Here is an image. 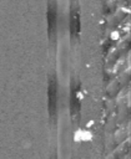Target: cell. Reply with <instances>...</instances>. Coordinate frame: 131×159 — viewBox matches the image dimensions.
I'll return each instance as SVG.
<instances>
[{
    "label": "cell",
    "instance_id": "obj_1",
    "mask_svg": "<svg viewBox=\"0 0 131 159\" xmlns=\"http://www.w3.org/2000/svg\"><path fill=\"white\" fill-rule=\"evenodd\" d=\"M57 97H59V83L56 75H50L47 80V112L49 118L55 123L57 118Z\"/></svg>",
    "mask_w": 131,
    "mask_h": 159
},
{
    "label": "cell",
    "instance_id": "obj_2",
    "mask_svg": "<svg viewBox=\"0 0 131 159\" xmlns=\"http://www.w3.org/2000/svg\"><path fill=\"white\" fill-rule=\"evenodd\" d=\"M81 113V83L76 80H71L70 84V116L74 122H77Z\"/></svg>",
    "mask_w": 131,
    "mask_h": 159
},
{
    "label": "cell",
    "instance_id": "obj_3",
    "mask_svg": "<svg viewBox=\"0 0 131 159\" xmlns=\"http://www.w3.org/2000/svg\"><path fill=\"white\" fill-rule=\"evenodd\" d=\"M69 32L70 37L76 41L80 37L81 32V14L80 6L77 1H72L70 5V14H69Z\"/></svg>",
    "mask_w": 131,
    "mask_h": 159
},
{
    "label": "cell",
    "instance_id": "obj_4",
    "mask_svg": "<svg viewBox=\"0 0 131 159\" xmlns=\"http://www.w3.org/2000/svg\"><path fill=\"white\" fill-rule=\"evenodd\" d=\"M46 20H47V36L51 41H55V37L57 34V2L56 0H49Z\"/></svg>",
    "mask_w": 131,
    "mask_h": 159
}]
</instances>
